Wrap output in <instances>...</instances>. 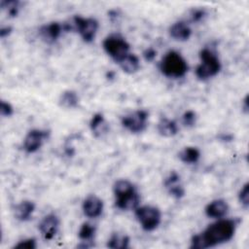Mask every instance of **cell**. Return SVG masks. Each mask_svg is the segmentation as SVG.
<instances>
[{
  "mask_svg": "<svg viewBox=\"0 0 249 249\" xmlns=\"http://www.w3.org/2000/svg\"><path fill=\"white\" fill-rule=\"evenodd\" d=\"M0 114L4 118H9L14 114V107L12 104L6 100H1L0 102Z\"/></svg>",
  "mask_w": 249,
  "mask_h": 249,
  "instance_id": "83f0119b",
  "label": "cell"
},
{
  "mask_svg": "<svg viewBox=\"0 0 249 249\" xmlns=\"http://www.w3.org/2000/svg\"><path fill=\"white\" fill-rule=\"evenodd\" d=\"M149 113L146 110L139 109L121 118L122 126L133 134H138L146 130L148 126Z\"/></svg>",
  "mask_w": 249,
  "mask_h": 249,
  "instance_id": "52a82bcc",
  "label": "cell"
},
{
  "mask_svg": "<svg viewBox=\"0 0 249 249\" xmlns=\"http://www.w3.org/2000/svg\"><path fill=\"white\" fill-rule=\"evenodd\" d=\"M0 7L2 10H5L7 15L11 18H15L18 16L19 12L20 2L18 0H3L0 2Z\"/></svg>",
  "mask_w": 249,
  "mask_h": 249,
  "instance_id": "cb8c5ba5",
  "label": "cell"
},
{
  "mask_svg": "<svg viewBox=\"0 0 249 249\" xmlns=\"http://www.w3.org/2000/svg\"><path fill=\"white\" fill-rule=\"evenodd\" d=\"M137 192L136 187L127 179H118L113 185V194L115 199H120Z\"/></svg>",
  "mask_w": 249,
  "mask_h": 249,
  "instance_id": "e0dca14e",
  "label": "cell"
},
{
  "mask_svg": "<svg viewBox=\"0 0 249 249\" xmlns=\"http://www.w3.org/2000/svg\"><path fill=\"white\" fill-rule=\"evenodd\" d=\"M60 220L54 213H49L42 218L38 225V230L42 237L49 241L52 240L57 233L59 230Z\"/></svg>",
  "mask_w": 249,
  "mask_h": 249,
  "instance_id": "30bf717a",
  "label": "cell"
},
{
  "mask_svg": "<svg viewBox=\"0 0 249 249\" xmlns=\"http://www.w3.org/2000/svg\"><path fill=\"white\" fill-rule=\"evenodd\" d=\"M200 151L198 148L194 146L184 147L178 153V159L185 164H195L200 159Z\"/></svg>",
  "mask_w": 249,
  "mask_h": 249,
  "instance_id": "44dd1931",
  "label": "cell"
},
{
  "mask_svg": "<svg viewBox=\"0 0 249 249\" xmlns=\"http://www.w3.org/2000/svg\"><path fill=\"white\" fill-rule=\"evenodd\" d=\"M157 130L160 136L169 138L175 136L178 133L179 127L174 120L168 119L166 117H161L158 122Z\"/></svg>",
  "mask_w": 249,
  "mask_h": 249,
  "instance_id": "d6986e66",
  "label": "cell"
},
{
  "mask_svg": "<svg viewBox=\"0 0 249 249\" xmlns=\"http://www.w3.org/2000/svg\"><path fill=\"white\" fill-rule=\"evenodd\" d=\"M104 209L103 200L96 195H89L82 203V210L86 217L89 219L98 218Z\"/></svg>",
  "mask_w": 249,
  "mask_h": 249,
  "instance_id": "8fae6325",
  "label": "cell"
},
{
  "mask_svg": "<svg viewBox=\"0 0 249 249\" xmlns=\"http://www.w3.org/2000/svg\"><path fill=\"white\" fill-rule=\"evenodd\" d=\"M191 21L198 22L206 17V11L204 9H195L191 13Z\"/></svg>",
  "mask_w": 249,
  "mask_h": 249,
  "instance_id": "f1b7e54d",
  "label": "cell"
},
{
  "mask_svg": "<svg viewBox=\"0 0 249 249\" xmlns=\"http://www.w3.org/2000/svg\"><path fill=\"white\" fill-rule=\"evenodd\" d=\"M163 186L168 195L175 199L184 197L186 191L181 183V177L176 171H171L163 180Z\"/></svg>",
  "mask_w": 249,
  "mask_h": 249,
  "instance_id": "7c38bea8",
  "label": "cell"
},
{
  "mask_svg": "<svg viewBox=\"0 0 249 249\" xmlns=\"http://www.w3.org/2000/svg\"><path fill=\"white\" fill-rule=\"evenodd\" d=\"M159 69L160 73L170 79L183 78L189 71L187 60L176 51H168L160 60Z\"/></svg>",
  "mask_w": 249,
  "mask_h": 249,
  "instance_id": "7a4b0ae2",
  "label": "cell"
},
{
  "mask_svg": "<svg viewBox=\"0 0 249 249\" xmlns=\"http://www.w3.org/2000/svg\"><path fill=\"white\" fill-rule=\"evenodd\" d=\"M72 26L85 43H91L96 37L99 23L94 18H85L76 15L73 17Z\"/></svg>",
  "mask_w": 249,
  "mask_h": 249,
  "instance_id": "8992f818",
  "label": "cell"
},
{
  "mask_svg": "<svg viewBox=\"0 0 249 249\" xmlns=\"http://www.w3.org/2000/svg\"><path fill=\"white\" fill-rule=\"evenodd\" d=\"M96 233V228L94 225L85 222L81 225L78 231V237L81 240V244L78 247L89 248L91 246V241L94 239Z\"/></svg>",
  "mask_w": 249,
  "mask_h": 249,
  "instance_id": "ac0fdd59",
  "label": "cell"
},
{
  "mask_svg": "<svg viewBox=\"0 0 249 249\" xmlns=\"http://www.w3.org/2000/svg\"><path fill=\"white\" fill-rule=\"evenodd\" d=\"M102 48L116 63L130 53L129 43L119 33H112L106 36L102 42Z\"/></svg>",
  "mask_w": 249,
  "mask_h": 249,
  "instance_id": "277c9868",
  "label": "cell"
},
{
  "mask_svg": "<svg viewBox=\"0 0 249 249\" xmlns=\"http://www.w3.org/2000/svg\"><path fill=\"white\" fill-rule=\"evenodd\" d=\"M169 36L178 42H186L192 36V28L185 20H178L172 23L168 29Z\"/></svg>",
  "mask_w": 249,
  "mask_h": 249,
  "instance_id": "5bb4252c",
  "label": "cell"
},
{
  "mask_svg": "<svg viewBox=\"0 0 249 249\" xmlns=\"http://www.w3.org/2000/svg\"><path fill=\"white\" fill-rule=\"evenodd\" d=\"M238 223L239 220L236 219H217L201 232L192 236L190 248L206 249L230 241L235 233Z\"/></svg>",
  "mask_w": 249,
  "mask_h": 249,
  "instance_id": "6da1fadb",
  "label": "cell"
},
{
  "mask_svg": "<svg viewBox=\"0 0 249 249\" xmlns=\"http://www.w3.org/2000/svg\"><path fill=\"white\" fill-rule=\"evenodd\" d=\"M118 64L124 73L129 75L136 73L140 69V59L136 54L132 53L126 54L118 62Z\"/></svg>",
  "mask_w": 249,
  "mask_h": 249,
  "instance_id": "ffe728a7",
  "label": "cell"
},
{
  "mask_svg": "<svg viewBox=\"0 0 249 249\" xmlns=\"http://www.w3.org/2000/svg\"><path fill=\"white\" fill-rule=\"evenodd\" d=\"M64 31L66 32L64 23L53 21L40 26L38 29V35L44 43L51 45L55 43Z\"/></svg>",
  "mask_w": 249,
  "mask_h": 249,
  "instance_id": "9c48e42d",
  "label": "cell"
},
{
  "mask_svg": "<svg viewBox=\"0 0 249 249\" xmlns=\"http://www.w3.org/2000/svg\"><path fill=\"white\" fill-rule=\"evenodd\" d=\"M200 62L196 67L195 75L199 81H207L219 74L222 68L220 58L216 52L210 48H203L199 52Z\"/></svg>",
  "mask_w": 249,
  "mask_h": 249,
  "instance_id": "3957f363",
  "label": "cell"
},
{
  "mask_svg": "<svg viewBox=\"0 0 249 249\" xmlns=\"http://www.w3.org/2000/svg\"><path fill=\"white\" fill-rule=\"evenodd\" d=\"M230 210V206L227 200L223 198H216L211 200L204 207V213L208 218L221 219L225 218Z\"/></svg>",
  "mask_w": 249,
  "mask_h": 249,
  "instance_id": "4fadbf2b",
  "label": "cell"
},
{
  "mask_svg": "<svg viewBox=\"0 0 249 249\" xmlns=\"http://www.w3.org/2000/svg\"><path fill=\"white\" fill-rule=\"evenodd\" d=\"M14 249H36L37 248V241L34 237L24 238L19 240L17 244L13 246Z\"/></svg>",
  "mask_w": 249,
  "mask_h": 249,
  "instance_id": "4316f807",
  "label": "cell"
},
{
  "mask_svg": "<svg viewBox=\"0 0 249 249\" xmlns=\"http://www.w3.org/2000/svg\"><path fill=\"white\" fill-rule=\"evenodd\" d=\"M80 102V97L75 90L67 89L61 92L58 98V104L60 107L65 109H74L78 107Z\"/></svg>",
  "mask_w": 249,
  "mask_h": 249,
  "instance_id": "7402d4cb",
  "label": "cell"
},
{
  "mask_svg": "<svg viewBox=\"0 0 249 249\" xmlns=\"http://www.w3.org/2000/svg\"><path fill=\"white\" fill-rule=\"evenodd\" d=\"M134 215L140 227L145 231H153L161 223V211L154 205H139L134 209Z\"/></svg>",
  "mask_w": 249,
  "mask_h": 249,
  "instance_id": "5b68a950",
  "label": "cell"
},
{
  "mask_svg": "<svg viewBox=\"0 0 249 249\" xmlns=\"http://www.w3.org/2000/svg\"><path fill=\"white\" fill-rule=\"evenodd\" d=\"M36 205L32 200L24 199L19 201L14 206L13 213L14 217L20 222H27L31 219L34 211H35Z\"/></svg>",
  "mask_w": 249,
  "mask_h": 249,
  "instance_id": "9a60e30c",
  "label": "cell"
},
{
  "mask_svg": "<svg viewBox=\"0 0 249 249\" xmlns=\"http://www.w3.org/2000/svg\"><path fill=\"white\" fill-rule=\"evenodd\" d=\"M12 31H13V28L11 26H3L0 29V37L6 38L12 33Z\"/></svg>",
  "mask_w": 249,
  "mask_h": 249,
  "instance_id": "4dcf8cb0",
  "label": "cell"
},
{
  "mask_svg": "<svg viewBox=\"0 0 249 249\" xmlns=\"http://www.w3.org/2000/svg\"><path fill=\"white\" fill-rule=\"evenodd\" d=\"M237 198L241 206L244 209H247L249 206V183L248 182H246L239 190Z\"/></svg>",
  "mask_w": 249,
  "mask_h": 249,
  "instance_id": "d4e9b609",
  "label": "cell"
},
{
  "mask_svg": "<svg viewBox=\"0 0 249 249\" xmlns=\"http://www.w3.org/2000/svg\"><path fill=\"white\" fill-rule=\"evenodd\" d=\"M51 131L48 129H30L23 138L22 148L25 153L33 154L41 149L44 142L50 137Z\"/></svg>",
  "mask_w": 249,
  "mask_h": 249,
  "instance_id": "ba28073f",
  "label": "cell"
},
{
  "mask_svg": "<svg viewBox=\"0 0 249 249\" xmlns=\"http://www.w3.org/2000/svg\"><path fill=\"white\" fill-rule=\"evenodd\" d=\"M241 107H242V110L245 114L248 113V108H249V105H248V95H245L244 99L242 100V104H241Z\"/></svg>",
  "mask_w": 249,
  "mask_h": 249,
  "instance_id": "1f68e13d",
  "label": "cell"
},
{
  "mask_svg": "<svg viewBox=\"0 0 249 249\" xmlns=\"http://www.w3.org/2000/svg\"><path fill=\"white\" fill-rule=\"evenodd\" d=\"M143 56L146 61H153L157 56V51L153 48H148L143 52Z\"/></svg>",
  "mask_w": 249,
  "mask_h": 249,
  "instance_id": "f546056e",
  "label": "cell"
},
{
  "mask_svg": "<svg viewBox=\"0 0 249 249\" xmlns=\"http://www.w3.org/2000/svg\"><path fill=\"white\" fill-rule=\"evenodd\" d=\"M89 126L92 135L96 138H101L109 132V124L102 113L92 115Z\"/></svg>",
  "mask_w": 249,
  "mask_h": 249,
  "instance_id": "2e32d148",
  "label": "cell"
},
{
  "mask_svg": "<svg viewBox=\"0 0 249 249\" xmlns=\"http://www.w3.org/2000/svg\"><path fill=\"white\" fill-rule=\"evenodd\" d=\"M130 238L126 234L113 232L107 240L106 246L112 249H125L129 247Z\"/></svg>",
  "mask_w": 249,
  "mask_h": 249,
  "instance_id": "603a6c76",
  "label": "cell"
},
{
  "mask_svg": "<svg viewBox=\"0 0 249 249\" xmlns=\"http://www.w3.org/2000/svg\"><path fill=\"white\" fill-rule=\"evenodd\" d=\"M196 120H197V116L196 113L193 110H188L186 111L181 118V122L182 124L185 127H193L195 126V124H196Z\"/></svg>",
  "mask_w": 249,
  "mask_h": 249,
  "instance_id": "484cf974",
  "label": "cell"
}]
</instances>
